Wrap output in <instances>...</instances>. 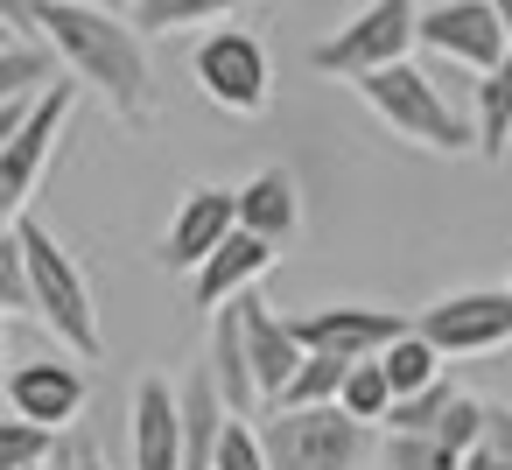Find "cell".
<instances>
[{
	"label": "cell",
	"instance_id": "1",
	"mask_svg": "<svg viewBox=\"0 0 512 470\" xmlns=\"http://www.w3.org/2000/svg\"><path fill=\"white\" fill-rule=\"evenodd\" d=\"M29 15H36L43 43L64 57V71L78 85H92L120 127H148L155 120V64H148V36L134 29L127 8H92V0H29Z\"/></svg>",
	"mask_w": 512,
	"mask_h": 470
},
{
	"label": "cell",
	"instance_id": "2",
	"mask_svg": "<svg viewBox=\"0 0 512 470\" xmlns=\"http://www.w3.org/2000/svg\"><path fill=\"white\" fill-rule=\"evenodd\" d=\"M358 99L400 134V141H414V148H428V155H470L477 148V113H463L449 92H442V78L428 71V64H393V71H372V78H358Z\"/></svg>",
	"mask_w": 512,
	"mask_h": 470
},
{
	"label": "cell",
	"instance_id": "3",
	"mask_svg": "<svg viewBox=\"0 0 512 470\" xmlns=\"http://www.w3.org/2000/svg\"><path fill=\"white\" fill-rule=\"evenodd\" d=\"M15 239H22V253H29V288H36V323L71 351V358H99L106 351V330H99V302H92V281H85V267L57 246V232H43L29 211L8 225Z\"/></svg>",
	"mask_w": 512,
	"mask_h": 470
},
{
	"label": "cell",
	"instance_id": "4",
	"mask_svg": "<svg viewBox=\"0 0 512 470\" xmlns=\"http://www.w3.org/2000/svg\"><path fill=\"white\" fill-rule=\"evenodd\" d=\"M421 50V0H365V8L337 29V36H323L316 50H309V71H323V78H372V71H393V64H407Z\"/></svg>",
	"mask_w": 512,
	"mask_h": 470
},
{
	"label": "cell",
	"instance_id": "5",
	"mask_svg": "<svg viewBox=\"0 0 512 470\" xmlns=\"http://www.w3.org/2000/svg\"><path fill=\"white\" fill-rule=\"evenodd\" d=\"M274 470H358L372 449V428L344 407H274L260 421Z\"/></svg>",
	"mask_w": 512,
	"mask_h": 470
},
{
	"label": "cell",
	"instance_id": "6",
	"mask_svg": "<svg viewBox=\"0 0 512 470\" xmlns=\"http://www.w3.org/2000/svg\"><path fill=\"white\" fill-rule=\"evenodd\" d=\"M190 71H197V92H204L218 113H232V120H260V113L274 106L267 50H260L246 29H211V36L197 43Z\"/></svg>",
	"mask_w": 512,
	"mask_h": 470
},
{
	"label": "cell",
	"instance_id": "7",
	"mask_svg": "<svg viewBox=\"0 0 512 470\" xmlns=\"http://www.w3.org/2000/svg\"><path fill=\"white\" fill-rule=\"evenodd\" d=\"M414 330L442 351V358H484V351H505L512 344V288H456V295H435Z\"/></svg>",
	"mask_w": 512,
	"mask_h": 470
},
{
	"label": "cell",
	"instance_id": "8",
	"mask_svg": "<svg viewBox=\"0 0 512 470\" xmlns=\"http://www.w3.org/2000/svg\"><path fill=\"white\" fill-rule=\"evenodd\" d=\"M71 113H78V78L50 85L36 99V113L22 120V134L0 141V211H8V225L29 211V197H36V183H43V169L57 155V134L71 127Z\"/></svg>",
	"mask_w": 512,
	"mask_h": 470
},
{
	"label": "cell",
	"instance_id": "9",
	"mask_svg": "<svg viewBox=\"0 0 512 470\" xmlns=\"http://www.w3.org/2000/svg\"><path fill=\"white\" fill-rule=\"evenodd\" d=\"M421 50L435 64L491 78L505 64V50H512V29L498 22L491 0H435V8H421Z\"/></svg>",
	"mask_w": 512,
	"mask_h": 470
},
{
	"label": "cell",
	"instance_id": "10",
	"mask_svg": "<svg viewBox=\"0 0 512 470\" xmlns=\"http://www.w3.org/2000/svg\"><path fill=\"white\" fill-rule=\"evenodd\" d=\"M414 323L400 309H372V302H330V309H302L295 316V337L302 351H323V358H344V365H365V358H386Z\"/></svg>",
	"mask_w": 512,
	"mask_h": 470
},
{
	"label": "cell",
	"instance_id": "11",
	"mask_svg": "<svg viewBox=\"0 0 512 470\" xmlns=\"http://www.w3.org/2000/svg\"><path fill=\"white\" fill-rule=\"evenodd\" d=\"M232 232H239V190L197 183V190H183V204H176V218H169V232H162L155 260H162V267H176V274H197V267H204Z\"/></svg>",
	"mask_w": 512,
	"mask_h": 470
},
{
	"label": "cell",
	"instance_id": "12",
	"mask_svg": "<svg viewBox=\"0 0 512 470\" xmlns=\"http://www.w3.org/2000/svg\"><path fill=\"white\" fill-rule=\"evenodd\" d=\"M85 393H92V379H85V365H71V358H29V365L8 372V407H15V421H43V428H57V435L85 414Z\"/></svg>",
	"mask_w": 512,
	"mask_h": 470
},
{
	"label": "cell",
	"instance_id": "13",
	"mask_svg": "<svg viewBox=\"0 0 512 470\" xmlns=\"http://www.w3.org/2000/svg\"><path fill=\"white\" fill-rule=\"evenodd\" d=\"M274 260H281V246L239 225V232H232V239H225V246H218V253L197 267V274H190V295H197V309H211V316H218V309H232L239 295H253V281H260Z\"/></svg>",
	"mask_w": 512,
	"mask_h": 470
},
{
	"label": "cell",
	"instance_id": "14",
	"mask_svg": "<svg viewBox=\"0 0 512 470\" xmlns=\"http://www.w3.org/2000/svg\"><path fill=\"white\" fill-rule=\"evenodd\" d=\"M239 309H246V351H253V379H260V400L267 407H281V393H288V379L302 372V337H295V316H281L274 302H260V295H239Z\"/></svg>",
	"mask_w": 512,
	"mask_h": 470
},
{
	"label": "cell",
	"instance_id": "15",
	"mask_svg": "<svg viewBox=\"0 0 512 470\" xmlns=\"http://www.w3.org/2000/svg\"><path fill=\"white\" fill-rule=\"evenodd\" d=\"M134 470H183V386L155 372L134 386Z\"/></svg>",
	"mask_w": 512,
	"mask_h": 470
},
{
	"label": "cell",
	"instance_id": "16",
	"mask_svg": "<svg viewBox=\"0 0 512 470\" xmlns=\"http://www.w3.org/2000/svg\"><path fill=\"white\" fill-rule=\"evenodd\" d=\"M211 379H218V393H225V407H232V414L267 407V400H260V379H253V351H246V309H239V302L211 316Z\"/></svg>",
	"mask_w": 512,
	"mask_h": 470
},
{
	"label": "cell",
	"instance_id": "17",
	"mask_svg": "<svg viewBox=\"0 0 512 470\" xmlns=\"http://www.w3.org/2000/svg\"><path fill=\"white\" fill-rule=\"evenodd\" d=\"M225 428H232V407H225V393H218V379L204 365V372L183 379V470H211Z\"/></svg>",
	"mask_w": 512,
	"mask_h": 470
},
{
	"label": "cell",
	"instance_id": "18",
	"mask_svg": "<svg viewBox=\"0 0 512 470\" xmlns=\"http://www.w3.org/2000/svg\"><path fill=\"white\" fill-rule=\"evenodd\" d=\"M239 225H246V232H260V239H274V246H288V239H295V225H302L295 176H288V169H260L253 183H239Z\"/></svg>",
	"mask_w": 512,
	"mask_h": 470
},
{
	"label": "cell",
	"instance_id": "19",
	"mask_svg": "<svg viewBox=\"0 0 512 470\" xmlns=\"http://www.w3.org/2000/svg\"><path fill=\"white\" fill-rule=\"evenodd\" d=\"M246 0H134V29L141 36H176V29H225Z\"/></svg>",
	"mask_w": 512,
	"mask_h": 470
},
{
	"label": "cell",
	"instance_id": "20",
	"mask_svg": "<svg viewBox=\"0 0 512 470\" xmlns=\"http://www.w3.org/2000/svg\"><path fill=\"white\" fill-rule=\"evenodd\" d=\"M505 148H512V50H505V64L477 92V155L505 162Z\"/></svg>",
	"mask_w": 512,
	"mask_h": 470
},
{
	"label": "cell",
	"instance_id": "21",
	"mask_svg": "<svg viewBox=\"0 0 512 470\" xmlns=\"http://www.w3.org/2000/svg\"><path fill=\"white\" fill-rule=\"evenodd\" d=\"M379 365H386V379H393V393H400V400H407V393H428L435 379H449V372H442L449 358H442V351H435L421 330H407V337H400V344H393Z\"/></svg>",
	"mask_w": 512,
	"mask_h": 470
},
{
	"label": "cell",
	"instance_id": "22",
	"mask_svg": "<svg viewBox=\"0 0 512 470\" xmlns=\"http://www.w3.org/2000/svg\"><path fill=\"white\" fill-rule=\"evenodd\" d=\"M344 379H351V365H344V358L309 351V358H302V372L288 379L281 407H337V400H344Z\"/></svg>",
	"mask_w": 512,
	"mask_h": 470
},
{
	"label": "cell",
	"instance_id": "23",
	"mask_svg": "<svg viewBox=\"0 0 512 470\" xmlns=\"http://www.w3.org/2000/svg\"><path fill=\"white\" fill-rule=\"evenodd\" d=\"M393 400H400V393H393L386 365H379V358H365V365H351V379H344V400H337V407H344L351 421H365V428H372V421H386V414H393Z\"/></svg>",
	"mask_w": 512,
	"mask_h": 470
},
{
	"label": "cell",
	"instance_id": "24",
	"mask_svg": "<svg viewBox=\"0 0 512 470\" xmlns=\"http://www.w3.org/2000/svg\"><path fill=\"white\" fill-rule=\"evenodd\" d=\"M64 435L43 428V421H0V470H36V463H57Z\"/></svg>",
	"mask_w": 512,
	"mask_h": 470
},
{
	"label": "cell",
	"instance_id": "25",
	"mask_svg": "<svg viewBox=\"0 0 512 470\" xmlns=\"http://www.w3.org/2000/svg\"><path fill=\"white\" fill-rule=\"evenodd\" d=\"M379 470H463V449H449L442 435H393L386 428Z\"/></svg>",
	"mask_w": 512,
	"mask_h": 470
},
{
	"label": "cell",
	"instance_id": "26",
	"mask_svg": "<svg viewBox=\"0 0 512 470\" xmlns=\"http://www.w3.org/2000/svg\"><path fill=\"white\" fill-rule=\"evenodd\" d=\"M456 407V386L449 379H435L428 393H407V400H393V414H386V428L393 435H435V421Z\"/></svg>",
	"mask_w": 512,
	"mask_h": 470
},
{
	"label": "cell",
	"instance_id": "27",
	"mask_svg": "<svg viewBox=\"0 0 512 470\" xmlns=\"http://www.w3.org/2000/svg\"><path fill=\"white\" fill-rule=\"evenodd\" d=\"M211 470H274L267 463V435L246 421V414H232V428H225V442H218V463Z\"/></svg>",
	"mask_w": 512,
	"mask_h": 470
},
{
	"label": "cell",
	"instance_id": "28",
	"mask_svg": "<svg viewBox=\"0 0 512 470\" xmlns=\"http://www.w3.org/2000/svg\"><path fill=\"white\" fill-rule=\"evenodd\" d=\"M484 414H491V400H470V393H456V407L435 421V435H442L449 449H463V456H470V449H484Z\"/></svg>",
	"mask_w": 512,
	"mask_h": 470
},
{
	"label": "cell",
	"instance_id": "29",
	"mask_svg": "<svg viewBox=\"0 0 512 470\" xmlns=\"http://www.w3.org/2000/svg\"><path fill=\"white\" fill-rule=\"evenodd\" d=\"M0 302H8V309H36V288H29V253H22V239H15V232L0 239Z\"/></svg>",
	"mask_w": 512,
	"mask_h": 470
},
{
	"label": "cell",
	"instance_id": "30",
	"mask_svg": "<svg viewBox=\"0 0 512 470\" xmlns=\"http://www.w3.org/2000/svg\"><path fill=\"white\" fill-rule=\"evenodd\" d=\"M484 449L512 456V407H505V400H491V414H484Z\"/></svg>",
	"mask_w": 512,
	"mask_h": 470
},
{
	"label": "cell",
	"instance_id": "31",
	"mask_svg": "<svg viewBox=\"0 0 512 470\" xmlns=\"http://www.w3.org/2000/svg\"><path fill=\"white\" fill-rule=\"evenodd\" d=\"M463 470H512V456H498V449H470Z\"/></svg>",
	"mask_w": 512,
	"mask_h": 470
},
{
	"label": "cell",
	"instance_id": "32",
	"mask_svg": "<svg viewBox=\"0 0 512 470\" xmlns=\"http://www.w3.org/2000/svg\"><path fill=\"white\" fill-rule=\"evenodd\" d=\"M491 8H498V22H505V29H512V0H491Z\"/></svg>",
	"mask_w": 512,
	"mask_h": 470
},
{
	"label": "cell",
	"instance_id": "33",
	"mask_svg": "<svg viewBox=\"0 0 512 470\" xmlns=\"http://www.w3.org/2000/svg\"><path fill=\"white\" fill-rule=\"evenodd\" d=\"M92 8H127V0H92Z\"/></svg>",
	"mask_w": 512,
	"mask_h": 470
},
{
	"label": "cell",
	"instance_id": "34",
	"mask_svg": "<svg viewBox=\"0 0 512 470\" xmlns=\"http://www.w3.org/2000/svg\"><path fill=\"white\" fill-rule=\"evenodd\" d=\"M505 288H512V274H505Z\"/></svg>",
	"mask_w": 512,
	"mask_h": 470
},
{
	"label": "cell",
	"instance_id": "35",
	"mask_svg": "<svg viewBox=\"0 0 512 470\" xmlns=\"http://www.w3.org/2000/svg\"><path fill=\"white\" fill-rule=\"evenodd\" d=\"M127 8H134V0H127Z\"/></svg>",
	"mask_w": 512,
	"mask_h": 470
}]
</instances>
